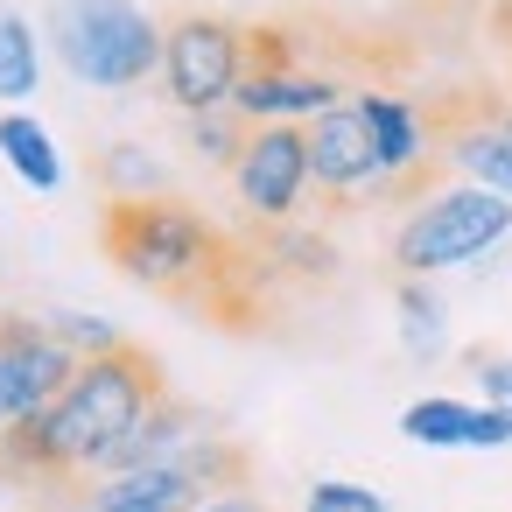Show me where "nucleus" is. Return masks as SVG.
<instances>
[{"mask_svg": "<svg viewBox=\"0 0 512 512\" xmlns=\"http://www.w3.org/2000/svg\"><path fill=\"white\" fill-rule=\"evenodd\" d=\"M246 71H253V29H239L225 15H176L169 22V36H162V99L183 120L232 106Z\"/></svg>", "mask_w": 512, "mask_h": 512, "instance_id": "obj_5", "label": "nucleus"}, {"mask_svg": "<svg viewBox=\"0 0 512 512\" xmlns=\"http://www.w3.org/2000/svg\"><path fill=\"white\" fill-rule=\"evenodd\" d=\"M183 127H190V155H197L204 169H225V176H232V162H239V148H246V134H253L232 106H218V113H190Z\"/></svg>", "mask_w": 512, "mask_h": 512, "instance_id": "obj_20", "label": "nucleus"}, {"mask_svg": "<svg viewBox=\"0 0 512 512\" xmlns=\"http://www.w3.org/2000/svg\"><path fill=\"white\" fill-rule=\"evenodd\" d=\"M0 162H8L36 197H57L64 183H71V169H64V148H57V134L29 113V106H8L0 113Z\"/></svg>", "mask_w": 512, "mask_h": 512, "instance_id": "obj_12", "label": "nucleus"}, {"mask_svg": "<svg viewBox=\"0 0 512 512\" xmlns=\"http://www.w3.org/2000/svg\"><path fill=\"white\" fill-rule=\"evenodd\" d=\"M393 309H400V344H407V358L428 365V358L449 351V302H442L435 281L400 274V281H393Z\"/></svg>", "mask_w": 512, "mask_h": 512, "instance_id": "obj_16", "label": "nucleus"}, {"mask_svg": "<svg viewBox=\"0 0 512 512\" xmlns=\"http://www.w3.org/2000/svg\"><path fill=\"white\" fill-rule=\"evenodd\" d=\"M442 155L463 183H484V190L512 197V113H484V120L456 127Z\"/></svg>", "mask_w": 512, "mask_h": 512, "instance_id": "obj_14", "label": "nucleus"}, {"mask_svg": "<svg viewBox=\"0 0 512 512\" xmlns=\"http://www.w3.org/2000/svg\"><path fill=\"white\" fill-rule=\"evenodd\" d=\"M211 498V484L190 463H134V470H106L85 491V512H197Z\"/></svg>", "mask_w": 512, "mask_h": 512, "instance_id": "obj_10", "label": "nucleus"}, {"mask_svg": "<svg viewBox=\"0 0 512 512\" xmlns=\"http://www.w3.org/2000/svg\"><path fill=\"white\" fill-rule=\"evenodd\" d=\"M512 239V197L484 190V183H442L428 190L400 232H393V274H414V281H435V274H456L484 253H498Z\"/></svg>", "mask_w": 512, "mask_h": 512, "instance_id": "obj_4", "label": "nucleus"}, {"mask_svg": "<svg viewBox=\"0 0 512 512\" xmlns=\"http://www.w3.org/2000/svg\"><path fill=\"white\" fill-rule=\"evenodd\" d=\"M162 365L141 351V344H120L106 358H85L71 372V386L15 421L8 435H0V470H15V477H78V470H106V456L127 442V428L162 400Z\"/></svg>", "mask_w": 512, "mask_h": 512, "instance_id": "obj_1", "label": "nucleus"}, {"mask_svg": "<svg viewBox=\"0 0 512 512\" xmlns=\"http://www.w3.org/2000/svg\"><path fill=\"white\" fill-rule=\"evenodd\" d=\"M330 106H344V85L323 71H302L295 50L281 43V29H253V71L232 92V113L246 127H309Z\"/></svg>", "mask_w": 512, "mask_h": 512, "instance_id": "obj_6", "label": "nucleus"}, {"mask_svg": "<svg viewBox=\"0 0 512 512\" xmlns=\"http://www.w3.org/2000/svg\"><path fill=\"white\" fill-rule=\"evenodd\" d=\"M400 435H407L414 449H470V400H456V393H421V400H407Z\"/></svg>", "mask_w": 512, "mask_h": 512, "instance_id": "obj_18", "label": "nucleus"}, {"mask_svg": "<svg viewBox=\"0 0 512 512\" xmlns=\"http://www.w3.org/2000/svg\"><path fill=\"white\" fill-rule=\"evenodd\" d=\"M106 253L127 281L155 288V295H176V302H197V309H218L225 323L246 309L239 281L253 274V260L190 204L176 197H134V204H106Z\"/></svg>", "mask_w": 512, "mask_h": 512, "instance_id": "obj_2", "label": "nucleus"}, {"mask_svg": "<svg viewBox=\"0 0 512 512\" xmlns=\"http://www.w3.org/2000/svg\"><path fill=\"white\" fill-rule=\"evenodd\" d=\"M197 512H267V505H260L253 491H211V498H204Z\"/></svg>", "mask_w": 512, "mask_h": 512, "instance_id": "obj_25", "label": "nucleus"}, {"mask_svg": "<svg viewBox=\"0 0 512 512\" xmlns=\"http://www.w3.org/2000/svg\"><path fill=\"white\" fill-rule=\"evenodd\" d=\"M246 260H253V274H295V281H330L337 274V246L309 225H267Z\"/></svg>", "mask_w": 512, "mask_h": 512, "instance_id": "obj_15", "label": "nucleus"}, {"mask_svg": "<svg viewBox=\"0 0 512 512\" xmlns=\"http://www.w3.org/2000/svg\"><path fill=\"white\" fill-rule=\"evenodd\" d=\"M309 127H253L239 162H232V197L253 225H295L309 204Z\"/></svg>", "mask_w": 512, "mask_h": 512, "instance_id": "obj_7", "label": "nucleus"}, {"mask_svg": "<svg viewBox=\"0 0 512 512\" xmlns=\"http://www.w3.org/2000/svg\"><path fill=\"white\" fill-rule=\"evenodd\" d=\"M57 64L92 85V92H134L148 78H162V22L141 0H50L43 22Z\"/></svg>", "mask_w": 512, "mask_h": 512, "instance_id": "obj_3", "label": "nucleus"}, {"mask_svg": "<svg viewBox=\"0 0 512 512\" xmlns=\"http://www.w3.org/2000/svg\"><path fill=\"white\" fill-rule=\"evenodd\" d=\"M351 99H358V113L372 120V141H379L386 183L414 176V169L428 162V127H421V113H414L400 92H351Z\"/></svg>", "mask_w": 512, "mask_h": 512, "instance_id": "obj_13", "label": "nucleus"}, {"mask_svg": "<svg viewBox=\"0 0 512 512\" xmlns=\"http://www.w3.org/2000/svg\"><path fill=\"white\" fill-rule=\"evenodd\" d=\"M43 92V36L22 8H0V106H29Z\"/></svg>", "mask_w": 512, "mask_h": 512, "instance_id": "obj_17", "label": "nucleus"}, {"mask_svg": "<svg viewBox=\"0 0 512 512\" xmlns=\"http://www.w3.org/2000/svg\"><path fill=\"white\" fill-rule=\"evenodd\" d=\"M470 449H512V407L477 400L470 407Z\"/></svg>", "mask_w": 512, "mask_h": 512, "instance_id": "obj_23", "label": "nucleus"}, {"mask_svg": "<svg viewBox=\"0 0 512 512\" xmlns=\"http://www.w3.org/2000/svg\"><path fill=\"white\" fill-rule=\"evenodd\" d=\"M309 176H316V190L330 204H358L372 190H393L386 162H379V141H372V120L358 113V99H344L323 120H309Z\"/></svg>", "mask_w": 512, "mask_h": 512, "instance_id": "obj_9", "label": "nucleus"}, {"mask_svg": "<svg viewBox=\"0 0 512 512\" xmlns=\"http://www.w3.org/2000/svg\"><path fill=\"white\" fill-rule=\"evenodd\" d=\"M78 365L85 358L64 351L43 316H0V435L15 421H29V414H43L71 386Z\"/></svg>", "mask_w": 512, "mask_h": 512, "instance_id": "obj_8", "label": "nucleus"}, {"mask_svg": "<svg viewBox=\"0 0 512 512\" xmlns=\"http://www.w3.org/2000/svg\"><path fill=\"white\" fill-rule=\"evenodd\" d=\"M43 323H50V337H57L64 351H78V358H106V351L127 344L106 316H85V309H43Z\"/></svg>", "mask_w": 512, "mask_h": 512, "instance_id": "obj_21", "label": "nucleus"}, {"mask_svg": "<svg viewBox=\"0 0 512 512\" xmlns=\"http://www.w3.org/2000/svg\"><path fill=\"white\" fill-rule=\"evenodd\" d=\"M99 183H106L113 204H134V197H162V190H169L162 162H155L141 141H113V148L99 155Z\"/></svg>", "mask_w": 512, "mask_h": 512, "instance_id": "obj_19", "label": "nucleus"}, {"mask_svg": "<svg viewBox=\"0 0 512 512\" xmlns=\"http://www.w3.org/2000/svg\"><path fill=\"white\" fill-rule=\"evenodd\" d=\"M204 435H218V428L204 421V407H190V400L162 393V400L127 428V442L106 456V470H134V463H183ZM106 470H99V477H106Z\"/></svg>", "mask_w": 512, "mask_h": 512, "instance_id": "obj_11", "label": "nucleus"}, {"mask_svg": "<svg viewBox=\"0 0 512 512\" xmlns=\"http://www.w3.org/2000/svg\"><path fill=\"white\" fill-rule=\"evenodd\" d=\"M477 386H484V400H491V407H512V358L477 351Z\"/></svg>", "mask_w": 512, "mask_h": 512, "instance_id": "obj_24", "label": "nucleus"}, {"mask_svg": "<svg viewBox=\"0 0 512 512\" xmlns=\"http://www.w3.org/2000/svg\"><path fill=\"white\" fill-rule=\"evenodd\" d=\"M302 512H386V498H379L372 484H351V477H323V484H309Z\"/></svg>", "mask_w": 512, "mask_h": 512, "instance_id": "obj_22", "label": "nucleus"}]
</instances>
